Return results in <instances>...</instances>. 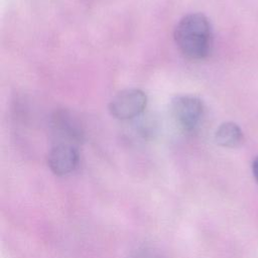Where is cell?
I'll use <instances>...</instances> for the list:
<instances>
[{
  "mask_svg": "<svg viewBox=\"0 0 258 258\" xmlns=\"http://www.w3.org/2000/svg\"><path fill=\"white\" fill-rule=\"evenodd\" d=\"M173 37L180 52L191 60L204 59L211 52L212 26L208 17L202 13L183 16L174 28Z\"/></svg>",
  "mask_w": 258,
  "mask_h": 258,
  "instance_id": "1",
  "label": "cell"
},
{
  "mask_svg": "<svg viewBox=\"0 0 258 258\" xmlns=\"http://www.w3.org/2000/svg\"><path fill=\"white\" fill-rule=\"evenodd\" d=\"M171 115L180 129L186 132L195 131L204 116V105L201 99L182 95L175 97L170 105Z\"/></svg>",
  "mask_w": 258,
  "mask_h": 258,
  "instance_id": "2",
  "label": "cell"
},
{
  "mask_svg": "<svg viewBox=\"0 0 258 258\" xmlns=\"http://www.w3.org/2000/svg\"><path fill=\"white\" fill-rule=\"evenodd\" d=\"M147 104L146 94L140 89H125L113 97L109 104L111 115L119 120L138 117Z\"/></svg>",
  "mask_w": 258,
  "mask_h": 258,
  "instance_id": "3",
  "label": "cell"
},
{
  "mask_svg": "<svg viewBox=\"0 0 258 258\" xmlns=\"http://www.w3.org/2000/svg\"><path fill=\"white\" fill-rule=\"evenodd\" d=\"M53 134L58 139L57 143L75 145L83 139V128L78 119L69 111L60 110L54 113L51 120Z\"/></svg>",
  "mask_w": 258,
  "mask_h": 258,
  "instance_id": "4",
  "label": "cell"
},
{
  "mask_svg": "<svg viewBox=\"0 0 258 258\" xmlns=\"http://www.w3.org/2000/svg\"><path fill=\"white\" fill-rule=\"evenodd\" d=\"M47 163L53 173L66 175L78 166L79 152L75 145L56 143L48 153Z\"/></svg>",
  "mask_w": 258,
  "mask_h": 258,
  "instance_id": "5",
  "label": "cell"
},
{
  "mask_svg": "<svg viewBox=\"0 0 258 258\" xmlns=\"http://www.w3.org/2000/svg\"><path fill=\"white\" fill-rule=\"evenodd\" d=\"M215 140L220 146L235 148L241 145L244 140V135L238 124L234 122H225L216 130Z\"/></svg>",
  "mask_w": 258,
  "mask_h": 258,
  "instance_id": "6",
  "label": "cell"
},
{
  "mask_svg": "<svg viewBox=\"0 0 258 258\" xmlns=\"http://www.w3.org/2000/svg\"><path fill=\"white\" fill-rule=\"evenodd\" d=\"M252 172H253L254 178H255L256 181L258 182V156H256V158L253 160V163H252Z\"/></svg>",
  "mask_w": 258,
  "mask_h": 258,
  "instance_id": "7",
  "label": "cell"
}]
</instances>
